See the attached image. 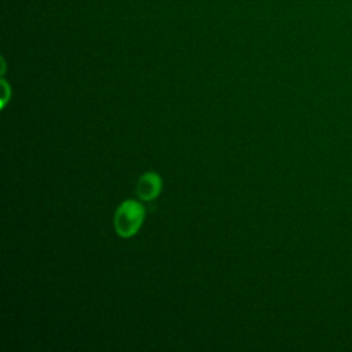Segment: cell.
I'll return each mask as SVG.
<instances>
[{"label":"cell","instance_id":"cell-2","mask_svg":"<svg viewBox=\"0 0 352 352\" xmlns=\"http://www.w3.org/2000/svg\"><path fill=\"white\" fill-rule=\"evenodd\" d=\"M162 188V180L158 173L147 172L142 175L136 184V195L142 201H151L155 199Z\"/></svg>","mask_w":352,"mask_h":352},{"label":"cell","instance_id":"cell-1","mask_svg":"<svg viewBox=\"0 0 352 352\" xmlns=\"http://www.w3.org/2000/svg\"><path fill=\"white\" fill-rule=\"evenodd\" d=\"M144 220L143 206L132 199L122 202L114 214L116 232L122 238L133 236Z\"/></svg>","mask_w":352,"mask_h":352}]
</instances>
